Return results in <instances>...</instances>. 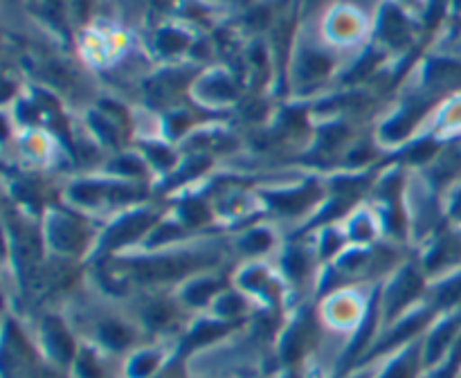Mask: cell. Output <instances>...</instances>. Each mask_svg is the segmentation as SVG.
Instances as JSON below:
<instances>
[{"instance_id":"6da1fadb","label":"cell","mask_w":461,"mask_h":378,"mask_svg":"<svg viewBox=\"0 0 461 378\" xmlns=\"http://www.w3.org/2000/svg\"><path fill=\"white\" fill-rule=\"evenodd\" d=\"M104 336H106V340L111 342L113 346H122L126 342V333L117 327H108L106 331H104Z\"/></svg>"}]
</instances>
